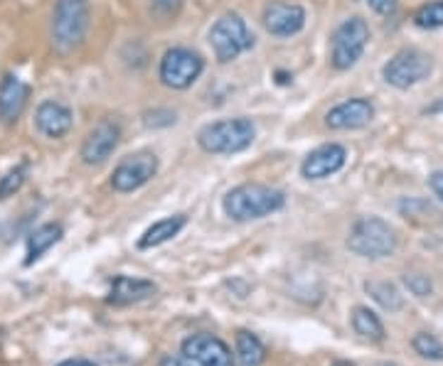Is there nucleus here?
<instances>
[{
    "label": "nucleus",
    "instance_id": "obj_18",
    "mask_svg": "<svg viewBox=\"0 0 443 366\" xmlns=\"http://www.w3.org/2000/svg\"><path fill=\"white\" fill-rule=\"evenodd\" d=\"M185 224H187L185 214H175V217L161 219V222H156L153 227L146 229V234L141 236L138 246H141V248H156V246H161V244L170 241L173 236H177V234L185 229Z\"/></svg>",
    "mask_w": 443,
    "mask_h": 366
},
{
    "label": "nucleus",
    "instance_id": "obj_2",
    "mask_svg": "<svg viewBox=\"0 0 443 366\" xmlns=\"http://www.w3.org/2000/svg\"><path fill=\"white\" fill-rule=\"evenodd\" d=\"M256 138V125L251 118H222V121L207 123L197 133V143L210 155H232L242 153Z\"/></svg>",
    "mask_w": 443,
    "mask_h": 366
},
{
    "label": "nucleus",
    "instance_id": "obj_16",
    "mask_svg": "<svg viewBox=\"0 0 443 366\" xmlns=\"http://www.w3.org/2000/svg\"><path fill=\"white\" fill-rule=\"evenodd\" d=\"M30 96V87L15 74H8L0 84V121L3 125H15L23 116Z\"/></svg>",
    "mask_w": 443,
    "mask_h": 366
},
{
    "label": "nucleus",
    "instance_id": "obj_5",
    "mask_svg": "<svg viewBox=\"0 0 443 366\" xmlns=\"http://www.w3.org/2000/svg\"><path fill=\"white\" fill-rule=\"evenodd\" d=\"M370 42V25L362 18H347L337 25L330 42V64L337 72H345L357 64Z\"/></svg>",
    "mask_w": 443,
    "mask_h": 366
},
{
    "label": "nucleus",
    "instance_id": "obj_24",
    "mask_svg": "<svg viewBox=\"0 0 443 366\" xmlns=\"http://www.w3.org/2000/svg\"><path fill=\"white\" fill-rule=\"evenodd\" d=\"M414 25L419 30H439L443 27V0L424 3L414 13Z\"/></svg>",
    "mask_w": 443,
    "mask_h": 366
},
{
    "label": "nucleus",
    "instance_id": "obj_26",
    "mask_svg": "<svg viewBox=\"0 0 443 366\" xmlns=\"http://www.w3.org/2000/svg\"><path fill=\"white\" fill-rule=\"evenodd\" d=\"M404 285L409 288L411 295L416 298H429L434 293V283L426 273H419V270H406L404 273Z\"/></svg>",
    "mask_w": 443,
    "mask_h": 366
},
{
    "label": "nucleus",
    "instance_id": "obj_29",
    "mask_svg": "<svg viewBox=\"0 0 443 366\" xmlns=\"http://www.w3.org/2000/svg\"><path fill=\"white\" fill-rule=\"evenodd\" d=\"M429 187H431V192L436 194V197L443 202V172H434L429 177Z\"/></svg>",
    "mask_w": 443,
    "mask_h": 366
},
{
    "label": "nucleus",
    "instance_id": "obj_14",
    "mask_svg": "<svg viewBox=\"0 0 443 366\" xmlns=\"http://www.w3.org/2000/svg\"><path fill=\"white\" fill-rule=\"evenodd\" d=\"M375 118V106L367 99H347L327 111L325 125L330 130H357L365 128Z\"/></svg>",
    "mask_w": 443,
    "mask_h": 366
},
{
    "label": "nucleus",
    "instance_id": "obj_10",
    "mask_svg": "<svg viewBox=\"0 0 443 366\" xmlns=\"http://www.w3.org/2000/svg\"><path fill=\"white\" fill-rule=\"evenodd\" d=\"M121 143V125L113 118H101L87 133L82 143V160L87 165H101L113 155V150Z\"/></svg>",
    "mask_w": 443,
    "mask_h": 366
},
{
    "label": "nucleus",
    "instance_id": "obj_4",
    "mask_svg": "<svg viewBox=\"0 0 443 366\" xmlns=\"http://www.w3.org/2000/svg\"><path fill=\"white\" fill-rule=\"evenodd\" d=\"M399 246L397 232L380 217H362L352 224L350 236H347V248L362 258H387Z\"/></svg>",
    "mask_w": 443,
    "mask_h": 366
},
{
    "label": "nucleus",
    "instance_id": "obj_8",
    "mask_svg": "<svg viewBox=\"0 0 443 366\" xmlns=\"http://www.w3.org/2000/svg\"><path fill=\"white\" fill-rule=\"evenodd\" d=\"M205 72V59L190 47H173L163 54L161 69H158V77L166 84L168 89H182L192 87V84L200 79V74Z\"/></svg>",
    "mask_w": 443,
    "mask_h": 366
},
{
    "label": "nucleus",
    "instance_id": "obj_20",
    "mask_svg": "<svg viewBox=\"0 0 443 366\" xmlns=\"http://www.w3.org/2000/svg\"><path fill=\"white\" fill-rule=\"evenodd\" d=\"M62 234L64 232L59 224H44V227H39L37 232L27 239V258H25V265H32L35 260L42 258L44 251H49L54 244H59Z\"/></svg>",
    "mask_w": 443,
    "mask_h": 366
},
{
    "label": "nucleus",
    "instance_id": "obj_13",
    "mask_svg": "<svg viewBox=\"0 0 443 366\" xmlns=\"http://www.w3.org/2000/svg\"><path fill=\"white\" fill-rule=\"evenodd\" d=\"M345 160H347V150L340 143L318 145L316 150H311L306 155V160L301 165V172L306 179H325L330 175L340 172L345 168Z\"/></svg>",
    "mask_w": 443,
    "mask_h": 366
},
{
    "label": "nucleus",
    "instance_id": "obj_28",
    "mask_svg": "<svg viewBox=\"0 0 443 366\" xmlns=\"http://www.w3.org/2000/svg\"><path fill=\"white\" fill-rule=\"evenodd\" d=\"M367 3L377 15H392L397 10V0H367Z\"/></svg>",
    "mask_w": 443,
    "mask_h": 366
},
{
    "label": "nucleus",
    "instance_id": "obj_3",
    "mask_svg": "<svg viewBox=\"0 0 443 366\" xmlns=\"http://www.w3.org/2000/svg\"><path fill=\"white\" fill-rule=\"evenodd\" d=\"M89 32L87 0H54L49 37L59 54H69L84 42Z\"/></svg>",
    "mask_w": 443,
    "mask_h": 366
},
{
    "label": "nucleus",
    "instance_id": "obj_31",
    "mask_svg": "<svg viewBox=\"0 0 443 366\" xmlns=\"http://www.w3.org/2000/svg\"><path fill=\"white\" fill-rule=\"evenodd\" d=\"M426 113H431V116H439V113H443V96L436 99V101L431 103L429 108H426Z\"/></svg>",
    "mask_w": 443,
    "mask_h": 366
},
{
    "label": "nucleus",
    "instance_id": "obj_1",
    "mask_svg": "<svg viewBox=\"0 0 443 366\" xmlns=\"http://www.w3.org/2000/svg\"><path fill=\"white\" fill-rule=\"evenodd\" d=\"M283 204H286V194L281 189L261 182H244L229 189L222 207L224 214L234 222H254L283 209Z\"/></svg>",
    "mask_w": 443,
    "mask_h": 366
},
{
    "label": "nucleus",
    "instance_id": "obj_19",
    "mask_svg": "<svg viewBox=\"0 0 443 366\" xmlns=\"http://www.w3.org/2000/svg\"><path fill=\"white\" fill-rule=\"evenodd\" d=\"M352 329L372 344L385 342V324H382V320L370 308H362L360 305V308L352 310Z\"/></svg>",
    "mask_w": 443,
    "mask_h": 366
},
{
    "label": "nucleus",
    "instance_id": "obj_23",
    "mask_svg": "<svg viewBox=\"0 0 443 366\" xmlns=\"http://www.w3.org/2000/svg\"><path fill=\"white\" fill-rule=\"evenodd\" d=\"M411 347L419 354L421 359H429V362H443V344L436 334L431 332H416L411 339Z\"/></svg>",
    "mask_w": 443,
    "mask_h": 366
},
{
    "label": "nucleus",
    "instance_id": "obj_32",
    "mask_svg": "<svg viewBox=\"0 0 443 366\" xmlns=\"http://www.w3.org/2000/svg\"><path fill=\"white\" fill-rule=\"evenodd\" d=\"M57 366H96V364L89 362V359H67V362H62Z\"/></svg>",
    "mask_w": 443,
    "mask_h": 366
},
{
    "label": "nucleus",
    "instance_id": "obj_21",
    "mask_svg": "<svg viewBox=\"0 0 443 366\" xmlns=\"http://www.w3.org/2000/svg\"><path fill=\"white\" fill-rule=\"evenodd\" d=\"M365 290L372 295V300H375L382 310H387V313H399V310L404 308V298H401L399 288H397L394 283H389V280H367Z\"/></svg>",
    "mask_w": 443,
    "mask_h": 366
},
{
    "label": "nucleus",
    "instance_id": "obj_15",
    "mask_svg": "<svg viewBox=\"0 0 443 366\" xmlns=\"http://www.w3.org/2000/svg\"><path fill=\"white\" fill-rule=\"evenodd\" d=\"M158 293V285L153 280L143 278H131V275H116L108 290V305H116V308H126V305H136L143 300L153 298Z\"/></svg>",
    "mask_w": 443,
    "mask_h": 366
},
{
    "label": "nucleus",
    "instance_id": "obj_30",
    "mask_svg": "<svg viewBox=\"0 0 443 366\" xmlns=\"http://www.w3.org/2000/svg\"><path fill=\"white\" fill-rule=\"evenodd\" d=\"M158 366H197V364H192L190 359L180 354V357H163Z\"/></svg>",
    "mask_w": 443,
    "mask_h": 366
},
{
    "label": "nucleus",
    "instance_id": "obj_6",
    "mask_svg": "<svg viewBox=\"0 0 443 366\" xmlns=\"http://www.w3.org/2000/svg\"><path fill=\"white\" fill-rule=\"evenodd\" d=\"M434 72V59L431 54H426L424 49L416 47H404L382 67V77L389 87L394 89H411L416 84H421L424 79L431 77Z\"/></svg>",
    "mask_w": 443,
    "mask_h": 366
},
{
    "label": "nucleus",
    "instance_id": "obj_12",
    "mask_svg": "<svg viewBox=\"0 0 443 366\" xmlns=\"http://www.w3.org/2000/svg\"><path fill=\"white\" fill-rule=\"evenodd\" d=\"M263 27L273 37H293L306 27V10L298 3L273 0L263 8Z\"/></svg>",
    "mask_w": 443,
    "mask_h": 366
},
{
    "label": "nucleus",
    "instance_id": "obj_25",
    "mask_svg": "<svg viewBox=\"0 0 443 366\" xmlns=\"http://www.w3.org/2000/svg\"><path fill=\"white\" fill-rule=\"evenodd\" d=\"M25 177H27V163H23V165H18V168L10 170V172L0 179V199L13 197V194L25 184Z\"/></svg>",
    "mask_w": 443,
    "mask_h": 366
},
{
    "label": "nucleus",
    "instance_id": "obj_22",
    "mask_svg": "<svg viewBox=\"0 0 443 366\" xmlns=\"http://www.w3.org/2000/svg\"><path fill=\"white\" fill-rule=\"evenodd\" d=\"M237 359L239 366H263V362H266V347H263L256 334L242 329L237 334Z\"/></svg>",
    "mask_w": 443,
    "mask_h": 366
},
{
    "label": "nucleus",
    "instance_id": "obj_34",
    "mask_svg": "<svg viewBox=\"0 0 443 366\" xmlns=\"http://www.w3.org/2000/svg\"><path fill=\"white\" fill-rule=\"evenodd\" d=\"M377 366H399V364H392V362H385V364H377Z\"/></svg>",
    "mask_w": 443,
    "mask_h": 366
},
{
    "label": "nucleus",
    "instance_id": "obj_9",
    "mask_svg": "<svg viewBox=\"0 0 443 366\" xmlns=\"http://www.w3.org/2000/svg\"><path fill=\"white\" fill-rule=\"evenodd\" d=\"M158 172V155L141 150V153H133L128 158H123L121 163L113 168L111 175V187L121 194L136 192L146 182H151Z\"/></svg>",
    "mask_w": 443,
    "mask_h": 366
},
{
    "label": "nucleus",
    "instance_id": "obj_7",
    "mask_svg": "<svg viewBox=\"0 0 443 366\" xmlns=\"http://www.w3.org/2000/svg\"><path fill=\"white\" fill-rule=\"evenodd\" d=\"M210 44L217 62L227 64L254 47V34L237 13H224L210 30Z\"/></svg>",
    "mask_w": 443,
    "mask_h": 366
},
{
    "label": "nucleus",
    "instance_id": "obj_33",
    "mask_svg": "<svg viewBox=\"0 0 443 366\" xmlns=\"http://www.w3.org/2000/svg\"><path fill=\"white\" fill-rule=\"evenodd\" d=\"M332 366H355V364H350V362H335Z\"/></svg>",
    "mask_w": 443,
    "mask_h": 366
},
{
    "label": "nucleus",
    "instance_id": "obj_27",
    "mask_svg": "<svg viewBox=\"0 0 443 366\" xmlns=\"http://www.w3.org/2000/svg\"><path fill=\"white\" fill-rule=\"evenodd\" d=\"M182 0H151V13L156 15L158 20H168L180 10Z\"/></svg>",
    "mask_w": 443,
    "mask_h": 366
},
{
    "label": "nucleus",
    "instance_id": "obj_17",
    "mask_svg": "<svg viewBox=\"0 0 443 366\" xmlns=\"http://www.w3.org/2000/svg\"><path fill=\"white\" fill-rule=\"evenodd\" d=\"M72 111L59 101H42L35 113V125L44 138H64L72 130Z\"/></svg>",
    "mask_w": 443,
    "mask_h": 366
},
{
    "label": "nucleus",
    "instance_id": "obj_11",
    "mask_svg": "<svg viewBox=\"0 0 443 366\" xmlns=\"http://www.w3.org/2000/svg\"><path fill=\"white\" fill-rule=\"evenodd\" d=\"M182 357L197 366H234V354L215 334H192L182 342Z\"/></svg>",
    "mask_w": 443,
    "mask_h": 366
}]
</instances>
